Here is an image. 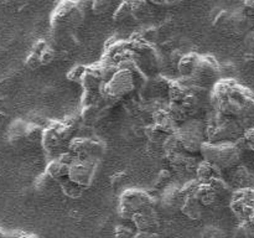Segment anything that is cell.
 <instances>
[{
  "label": "cell",
  "mask_w": 254,
  "mask_h": 238,
  "mask_svg": "<svg viewBox=\"0 0 254 238\" xmlns=\"http://www.w3.org/2000/svg\"><path fill=\"white\" fill-rule=\"evenodd\" d=\"M195 87L196 84L190 78H183V77H180V78L175 79V81H170L168 89L169 102L181 103L192 92V89Z\"/></svg>",
  "instance_id": "18"
},
{
  "label": "cell",
  "mask_w": 254,
  "mask_h": 238,
  "mask_svg": "<svg viewBox=\"0 0 254 238\" xmlns=\"http://www.w3.org/2000/svg\"><path fill=\"white\" fill-rule=\"evenodd\" d=\"M87 92H98L106 84V78L103 73L102 64H92L86 67V72L81 82Z\"/></svg>",
  "instance_id": "16"
},
{
  "label": "cell",
  "mask_w": 254,
  "mask_h": 238,
  "mask_svg": "<svg viewBox=\"0 0 254 238\" xmlns=\"http://www.w3.org/2000/svg\"><path fill=\"white\" fill-rule=\"evenodd\" d=\"M87 0H60L50 16L52 31L73 32L84 21Z\"/></svg>",
  "instance_id": "2"
},
{
  "label": "cell",
  "mask_w": 254,
  "mask_h": 238,
  "mask_svg": "<svg viewBox=\"0 0 254 238\" xmlns=\"http://www.w3.org/2000/svg\"><path fill=\"white\" fill-rule=\"evenodd\" d=\"M252 94L235 79L221 78L211 91V107L221 116L237 119L243 104Z\"/></svg>",
  "instance_id": "1"
},
{
  "label": "cell",
  "mask_w": 254,
  "mask_h": 238,
  "mask_svg": "<svg viewBox=\"0 0 254 238\" xmlns=\"http://www.w3.org/2000/svg\"><path fill=\"white\" fill-rule=\"evenodd\" d=\"M205 161L213 164L221 170L235 169L241 159V149L237 143H208L206 141L200 151Z\"/></svg>",
  "instance_id": "5"
},
{
  "label": "cell",
  "mask_w": 254,
  "mask_h": 238,
  "mask_svg": "<svg viewBox=\"0 0 254 238\" xmlns=\"http://www.w3.org/2000/svg\"><path fill=\"white\" fill-rule=\"evenodd\" d=\"M175 135L189 154L200 153L202 145L207 141L206 124H202L198 119H190L176 129Z\"/></svg>",
  "instance_id": "10"
},
{
  "label": "cell",
  "mask_w": 254,
  "mask_h": 238,
  "mask_svg": "<svg viewBox=\"0 0 254 238\" xmlns=\"http://www.w3.org/2000/svg\"><path fill=\"white\" fill-rule=\"evenodd\" d=\"M237 120L240 121L241 125H242L246 130H248V129L253 128L254 126V93L246 101V103L243 104L242 111H241Z\"/></svg>",
  "instance_id": "28"
},
{
  "label": "cell",
  "mask_w": 254,
  "mask_h": 238,
  "mask_svg": "<svg viewBox=\"0 0 254 238\" xmlns=\"http://www.w3.org/2000/svg\"><path fill=\"white\" fill-rule=\"evenodd\" d=\"M114 0H91V10L96 15H103L111 9Z\"/></svg>",
  "instance_id": "33"
},
{
  "label": "cell",
  "mask_w": 254,
  "mask_h": 238,
  "mask_svg": "<svg viewBox=\"0 0 254 238\" xmlns=\"http://www.w3.org/2000/svg\"><path fill=\"white\" fill-rule=\"evenodd\" d=\"M166 159H168L170 168L178 174H180V175L196 174L197 166L200 164V161H197L196 158H193L192 154H189L186 151L185 153H179L175 154V155L166 156Z\"/></svg>",
  "instance_id": "15"
},
{
  "label": "cell",
  "mask_w": 254,
  "mask_h": 238,
  "mask_svg": "<svg viewBox=\"0 0 254 238\" xmlns=\"http://www.w3.org/2000/svg\"><path fill=\"white\" fill-rule=\"evenodd\" d=\"M46 40H39L34 44L31 51L27 55L26 60H25V66L29 67L30 69H37L39 67H41V59H40V54H41V50L44 49V46L46 45Z\"/></svg>",
  "instance_id": "29"
},
{
  "label": "cell",
  "mask_w": 254,
  "mask_h": 238,
  "mask_svg": "<svg viewBox=\"0 0 254 238\" xmlns=\"http://www.w3.org/2000/svg\"><path fill=\"white\" fill-rule=\"evenodd\" d=\"M136 230L143 233H155L159 228V216L154 207L141 211L133 218Z\"/></svg>",
  "instance_id": "17"
},
{
  "label": "cell",
  "mask_w": 254,
  "mask_h": 238,
  "mask_svg": "<svg viewBox=\"0 0 254 238\" xmlns=\"http://www.w3.org/2000/svg\"><path fill=\"white\" fill-rule=\"evenodd\" d=\"M221 78V67L215 57L210 55H200L197 66L190 78L191 81L200 88L212 91Z\"/></svg>",
  "instance_id": "11"
},
{
  "label": "cell",
  "mask_w": 254,
  "mask_h": 238,
  "mask_svg": "<svg viewBox=\"0 0 254 238\" xmlns=\"http://www.w3.org/2000/svg\"><path fill=\"white\" fill-rule=\"evenodd\" d=\"M203 238H223V235L215 227H210V230L205 231Z\"/></svg>",
  "instance_id": "39"
},
{
  "label": "cell",
  "mask_w": 254,
  "mask_h": 238,
  "mask_svg": "<svg viewBox=\"0 0 254 238\" xmlns=\"http://www.w3.org/2000/svg\"><path fill=\"white\" fill-rule=\"evenodd\" d=\"M242 10L250 19H254V0H245L242 5Z\"/></svg>",
  "instance_id": "37"
},
{
  "label": "cell",
  "mask_w": 254,
  "mask_h": 238,
  "mask_svg": "<svg viewBox=\"0 0 254 238\" xmlns=\"http://www.w3.org/2000/svg\"><path fill=\"white\" fill-rule=\"evenodd\" d=\"M76 121L72 118L64 120H51L44 129L41 145L49 155L59 158L61 154L68 151V145L73 139Z\"/></svg>",
  "instance_id": "3"
},
{
  "label": "cell",
  "mask_w": 254,
  "mask_h": 238,
  "mask_svg": "<svg viewBox=\"0 0 254 238\" xmlns=\"http://www.w3.org/2000/svg\"><path fill=\"white\" fill-rule=\"evenodd\" d=\"M195 175L200 182H208L215 178H222V170L213 164L202 160L198 164Z\"/></svg>",
  "instance_id": "20"
},
{
  "label": "cell",
  "mask_w": 254,
  "mask_h": 238,
  "mask_svg": "<svg viewBox=\"0 0 254 238\" xmlns=\"http://www.w3.org/2000/svg\"><path fill=\"white\" fill-rule=\"evenodd\" d=\"M60 185H61V191L64 192V195L66 196V197L72 198V200L81 198L82 196H83L84 191H86V187H83V186L73 182V181L69 180V178L62 181Z\"/></svg>",
  "instance_id": "30"
},
{
  "label": "cell",
  "mask_w": 254,
  "mask_h": 238,
  "mask_svg": "<svg viewBox=\"0 0 254 238\" xmlns=\"http://www.w3.org/2000/svg\"><path fill=\"white\" fill-rule=\"evenodd\" d=\"M198 187H200V181L197 178H195V180L188 181L181 187V190H183V193L185 195V197H191V196H196Z\"/></svg>",
  "instance_id": "34"
},
{
  "label": "cell",
  "mask_w": 254,
  "mask_h": 238,
  "mask_svg": "<svg viewBox=\"0 0 254 238\" xmlns=\"http://www.w3.org/2000/svg\"><path fill=\"white\" fill-rule=\"evenodd\" d=\"M15 238H40V237L37 235H34V233H20V235Z\"/></svg>",
  "instance_id": "42"
},
{
  "label": "cell",
  "mask_w": 254,
  "mask_h": 238,
  "mask_svg": "<svg viewBox=\"0 0 254 238\" xmlns=\"http://www.w3.org/2000/svg\"><path fill=\"white\" fill-rule=\"evenodd\" d=\"M198 59H200V55L196 54V52H189V54L184 55L183 59L179 61L178 66H176L179 73H180V77L191 78L196 66H197Z\"/></svg>",
  "instance_id": "23"
},
{
  "label": "cell",
  "mask_w": 254,
  "mask_h": 238,
  "mask_svg": "<svg viewBox=\"0 0 254 238\" xmlns=\"http://www.w3.org/2000/svg\"><path fill=\"white\" fill-rule=\"evenodd\" d=\"M232 188L235 187V190L254 187V176L247 168L240 166V168L236 169L235 173L232 174Z\"/></svg>",
  "instance_id": "25"
},
{
  "label": "cell",
  "mask_w": 254,
  "mask_h": 238,
  "mask_svg": "<svg viewBox=\"0 0 254 238\" xmlns=\"http://www.w3.org/2000/svg\"><path fill=\"white\" fill-rule=\"evenodd\" d=\"M241 1H242V2H243V1H245V0H241Z\"/></svg>",
  "instance_id": "45"
},
{
  "label": "cell",
  "mask_w": 254,
  "mask_h": 238,
  "mask_svg": "<svg viewBox=\"0 0 254 238\" xmlns=\"http://www.w3.org/2000/svg\"><path fill=\"white\" fill-rule=\"evenodd\" d=\"M230 206L241 222H254V187L235 190Z\"/></svg>",
  "instance_id": "13"
},
{
  "label": "cell",
  "mask_w": 254,
  "mask_h": 238,
  "mask_svg": "<svg viewBox=\"0 0 254 238\" xmlns=\"http://www.w3.org/2000/svg\"><path fill=\"white\" fill-rule=\"evenodd\" d=\"M0 238H15V237H12V236L10 235V233H7L4 228L0 227Z\"/></svg>",
  "instance_id": "43"
},
{
  "label": "cell",
  "mask_w": 254,
  "mask_h": 238,
  "mask_svg": "<svg viewBox=\"0 0 254 238\" xmlns=\"http://www.w3.org/2000/svg\"><path fill=\"white\" fill-rule=\"evenodd\" d=\"M26 130H27V123L26 121L17 119V120L12 121L11 125L9 128V140L12 144H24L26 141Z\"/></svg>",
  "instance_id": "27"
},
{
  "label": "cell",
  "mask_w": 254,
  "mask_h": 238,
  "mask_svg": "<svg viewBox=\"0 0 254 238\" xmlns=\"http://www.w3.org/2000/svg\"><path fill=\"white\" fill-rule=\"evenodd\" d=\"M203 207L205 206L201 203L196 196H191V197H186L185 202H184L183 207H181V212L192 221H198L202 218L203 215Z\"/></svg>",
  "instance_id": "24"
},
{
  "label": "cell",
  "mask_w": 254,
  "mask_h": 238,
  "mask_svg": "<svg viewBox=\"0 0 254 238\" xmlns=\"http://www.w3.org/2000/svg\"><path fill=\"white\" fill-rule=\"evenodd\" d=\"M68 151L79 160L98 161L106 151V145L101 140L89 138H73L68 145Z\"/></svg>",
  "instance_id": "12"
},
{
  "label": "cell",
  "mask_w": 254,
  "mask_h": 238,
  "mask_svg": "<svg viewBox=\"0 0 254 238\" xmlns=\"http://www.w3.org/2000/svg\"><path fill=\"white\" fill-rule=\"evenodd\" d=\"M35 188H36L37 192L42 193V195H52L57 190H61V185H60L59 181H56L46 171H44L35 180Z\"/></svg>",
  "instance_id": "22"
},
{
  "label": "cell",
  "mask_w": 254,
  "mask_h": 238,
  "mask_svg": "<svg viewBox=\"0 0 254 238\" xmlns=\"http://www.w3.org/2000/svg\"><path fill=\"white\" fill-rule=\"evenodd\" d=\"M185 195L183 193L181 187H175V186H171L168 187L163 193V197H161V203H163L164 207L166 210L171 211H181L184 202H185Z\"/></svg>",
  "instance_id": "19"
},
{
  "label": "cell",
  "mask_w": 254,
  "mask_h": 238,
  "mask_svg": "<svg viewBox=\"0 0 254 238\" xmlns=\"http://www.w3.org/2000/svg\"><path fill=\"white\" fill-rule=\"evenodd\" d=\"M184 1V0H166V2H168V5H176L179 4V2Z\"/></svg>",
  "instance_id": "44"
},
{
  "label": "cell",
  "mask_w": 254,
  "mask_h": 238,
  "mask_svg": "<svg viewBox=\"0 0 254 238\" xmlns=\"http://www.w3.org/2000/svg\"><path fill=\"white\" fill-rule=\"evenodd\" d=\"M45 171H46L50 176H52L55 180L59 181L60 183H61L62 181L69 178V165L64 164V161L60 160L59 158L51 159V160L49 161V164L46 165Z\"/></svg>",
  "instance_id": "21"
},
{
  "label": "cell",
  "mask_w": 254,
  "mask_h": 238,
  "mask_svg": "<svg viewBox=\"0 0 254 238\" xmlns=\"http://www.w3.org/2000/svg\"><path fill=\"white\" fill-rule=\"evenodd\" d=\"M6 1L12 5H25L27 4V2L32 1V0H6Z\"/></svg>",
  "instance_id": "41"
},
{
  "label": "cell",
  "mask_w": 254,
  "mask_h": 238,
  "mask_svg": "<svg viewBox=\"0 0 254 238\" xmlns=\"http://www.w3.org/2000/svg\"><path fill=\"white\" fill-rule=\"evenodd\" d=\"M44 126L35 123H27L26 130V141L30 144L41 143L44 136Z\"/></svg>",
  "instance_id": "32"
},
{
  "label": "cell",
  "mask_w": 254,
  "mask_h": 238,
  "mask_svg": "<svg viewBox=\"0 0 254 238\" xmlns=\"http://www.w3.org/2000/svg\"><path fill=\"white\" fill-rule=\"evenodd\" d=\"M113 20L119 24L133 20V12H131V2L130 0H123L117 7L113 14Z\"/></svg>",
  "instance_id": "31"
},
{
  "label": "cell",
  "mask_w": 254,
  "mask_h": 238,
  "mask_svg": "<svg viewBox=\"0 0 254 238\" xmlns=\"http://www.w3.org/2000/svg\"><path fill=\"white\" fill-rule=\"evenodd\" d=\"M87 66H76L71 69V71L67 73V78L72 82H79L81 83L82 78H83V74L86 72Z\"/></svg>",
  "instance_id": "35"
},
{
  "label": "cell",
  "mask_w": 254,
  "mask_h": 238,
  "mask_svg": "<svg viewBox=\"0 0 254 238\" xmlns=\"http://www.w3.org/2000/svg\"><path fill=\"white\" fill-rule=\"evenodd\" d=\"M96 165L97 161L76 159V161L69 166V180L88 188L96 175Z\"/></svg>",
  "instance_id": "14"
},
{
  "label": "cell",
  "mask_w": 254,
  "mask_h": 238,
  "mask_svg": "<svg viewBox=\"0 0 254 238\" xmlns=\"http://www.w3.org/2000/svg\"><path fill=\"white\" fill-rule=\"evenodd\" d=\"M150 5H155V6H165L168 5L166 0H146Z\"/></svg>",
  "instance_id": "40"
},
{
  "label": "cell",
  "mask_w": 254,
  "mask_h": 238,
  "mask_svg": "<svg viewBox=\"0 0 254 238\" xmlns=\"http://www.w3.org/2000/svg\"><path fill=\"white\" fill-rule=\"evenodd\" d=\"M206 139L208 143H237L242 140L246 129L235 118L213 112L206 120Z\"/></svg>",
  "instance_id": "4"
},
{
  "label": "cell",
  "mask_w": 254,
  "mask_h": 238,
  "mask_svg": "<svg viewBox=\"0 0 254 238\" xmlns=\"http://www.w3.org/2000/svg\"><path fill=\"white\" fill-rule=\"evenodd\" d=\"M129 60H126L118 64V71L103 86L104 96L111 99H121L130 93L135 87L134 72L128 66Z\"/></svg>",
  "instance_id": "9"
},
{
  "label": "cell",
  "mask_w": 254,
  "mask_h": 238,
  "mask_svg": "<svg viewBox=\"0 0 254 238\" xmlns=\"http://www.w3.org/2000/svg\"><path fill=\"white\" fill-rule=\"evenodd\" d=\"M242 140L248 149H251V150L254 151V126L253 128L248 129V130H246Z\"/></svg>",
  "instance_id": "36"
},
{
  "label": "cell",
  "mask_w": 254,
  "mask_h": 238,
  "mask_svg": "<svg viewBox=\"0 0 254 238\" xmlns=\"http://www.w3.org/2000/svg\"><path fill=\"white\" fill-rule=\"evenodd\" d=\"M149 207H154V198L144 190L128 188L119 197L118 213L123 220L133 221L138 213Z\"/></svg>",
  "instance_id": "6"
},
{
  "label": "cell",
  "mask_w": 254,
  "mask_h": 238,
  "mask_svg": "<svg viewBox=\"0 0 254 238\" xmlns=\"http://www.w3.org/2000/svg\"><path fill=\"white\" fill-rule=\"evenodd\" d=\"M212 26L226 35L238 36V35L248 34L251 31L252 19H250L242 10L230 11V10L222 9L213 17Z\"/></svg>",
  "instance_id": "7"
},
{
  "label": "cell",
  "mask_w": 254,
  "mask_h": 238,
  "mask_svg": "<svg viewBox=\"0 0 254 238\" xmlns=\"http://www.w3.org/2000/svg\"><path fill=\"white\" fill-rule=\"evenodd\" d=\"M245 42H246V47L250 50V52L254 54V30H252V31H250L247 35H246Z\"/></svg>",
  "instance_id": "38"
},
{
  "label": "cell",
  "mask_w": 254,
  "mask_h": 238,
  "mask_svg": "<svg viewBox=\"0 0 254 238\" xmlns=\"http://www.w3.org/2000/svg\"><path fill=\"white\" fill-rule=\"evenodd\" d=\"M233 192L235 191L232 190V186L220 178L208 182H200L196 197L205 207H215L225 203L227 198L230 201L232 200Z\"/></svg>",
  "instance_id": "8"
},
{
  "label": "cell",
  "mask_w": 254,
  "mask_h": 238,
  "mask_svg": "<svg viewBox=\"0 0 254 238\" xmlns=\"http://www.w3.org/2000/svg\"><path fill=\"white\" fill-rule=\"evenodd\" d=\"M133 21L144 22L151 17V6L146 0H130Z\"/></svg>",
  "instance_id": "26"
}]
</instances>
